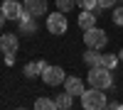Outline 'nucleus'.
<instances>
[{"instance_id":"4be33fe9","label":"nucleus","mask_w":123,"mask_h":110,"mask_svg":"<svg viewBox=\"0 0 123 110\" xmlns=\"http://www.w3.org/2000/svg\"><path fill=\"white\" fill-rule=\"evenodd\" d=\"M118 61H123V49H121V52H118Z\"/></svg>"},{"instance_id":"412c9836","label":"nucleus","mask_w":123,"mask_h":110,"mask_svg":"<svg viewBox=\"0 0 123 110\" xmlns=\"http://www.w3.org/2000/svg\"><path fill=\"white\" fill-rule=\"evenodd\" d=\"M5 20H7V17L3 15V10H0V27H3V25H5Z\"/></svg>"},{"instance_id":"dca6fc26","label":"nucleus","mask_w":123,"mask_h":110,"mask_svg":"<svg viewBox=\"0 0 123 110\" xmlns=\"http://www.w3.org/2000/svg\"><path fill=\"white\" fill-rule=\"evenodd\" d=\"M116 64H118V56H116V54H101V66H106V68L113 71Z\"/></svg>"},{"instance_id":"0eeeda50","label":"nucleus","mask_w":123,"mask_h":110,"mask_svg":"<svg viewBox=\"0 0 123 110\" xmlns=\"http://www.w3.org/2000/svg\"><path fill=\"white\" fill-rule=\"evenodd\" d=\"M17 25H20V29H17V32H22L25 37H32V34L37 32V22H35V15H30V12H22V17L17 20Z\"/></svg>"},{"instance_id":"4468645a","label":"nucleus","mask_w":123,"mask_h":110,"mask_svg":"<svg viewBox=\"0 0 123 110\" xmlns=\"http://www.w3.org/2000/svg\"><path fill=\"white\" fill-rule=\"evenodd\" d=\"M84 61L89 66H101V54H98V49H91L89 47V52H84Z\"/></svg>"},{"instance_id":"6ab92c4d","label":"nucleus","mask_w":123,"mask_h":110,"mask_svg":"<svg viewBox=\"0 0 123 110\" xmlns=\"http://www.w3.org/2000/svg\"><path fill=\"white\" fill-rule=\"evenodd\" d=\"M111 20H113V25H123V7H116L113 10V15H111Z\"/></svg>"},{"instance_id":"39448f33","label":"nucleus","mask_w":123,"mask_h":110,"mask_svg":"<svg viewBox=\"0 0 123 110\" xmlns=\"http://www.w3.org/2000/svg\"><path fill=\"white\" fill-rule=\"evenodd\" d=\"M42 78H44V83L47 86H59V83H64V68L62 66H44V71H42Z\"/></svg>"},{"instance_id":"f257e3e1","label":"nucleus","mask_w":123,"mask_h":110,"mask_svg":"<svg viewBox=\"0 0 123 110\" xmlns=\"http://www.w3.org/2000/svg\"><path fill=\"white\" fill-rule=\"evenodd\" d=\"M89 86L101 88V91L111 88V86H113V76H111V68H106V66H91V71H89Z\"/></svg>"},{"instance_id":"aec40b11","label":"nucleus","mask_w":123,"mask_h":110,"mask_svg":"<svg viewBox=\"0 0 123 110\" xmlns=\"http://www.w3.org/2000/svg\"><path fill=\"white\" fill-rule=\"evenodd\" d=\"M98 5H101V7H113L116 0H98Z\"/></svg>"},{"instance_id":"7ed1b4c3","label":"nucleus","mask_w":123,"mask_h":110,"mask_svg":"<svg viewBox=\"0 0 123 110\" xmlns=\"http://www.w3.org/2000/svg\"><path fill=\"white\" fill-rule=\"evenodd\" d=\"M84 44L91 47V49H104L108 44V37H106L104 29L91 27V29H84Z\"/></svg>"},{"instance_id":"f3484780","label":"nucleus","mask_w":123,"mask_h":110,"mask_svg":"<svg viewBox=\"0 0 123 110\" xmlns=\"http://www.w3.org/2000/svg\"><path fill=\"white\" fill-rule=\"evenodd\" d=\"M74 5H76V0H57V10H62V12H69Z\"/></svg>"},{"instance_id":"1a4fd4ad","label":"nucleus","mask_w":123,"mask_h":110,"mask_svg":"<svg viewBox=\"0 0 123 110\" xmlns=\"http://www.w3.org/2000/svg\"><path fill=\"white\" fill-rule=\"evenodd\" d=\"M64 91H69L71 95H81L84 93V83H81V78H76V76H67L64 78Z\"/></svg>"},{"instance_id":"f03ea898","label":"nucleus","mask_w":123,"mask_h":110,"mask_svg":"<svg viewBox=\"0 0 123 110\" xmlns=\"http://www.w3.org/2000/svg\"><path fill=\"white\" fill-rule=\"evenodd\" d=\"M81 105H84V110H104V108H106V95H104V91L91 86V91H84V93H81Z\"/></svg>"},{"instance_id":"ddd939ff","label":"nucleus","mask_w":123,"mask_h":110,"mask_svg":"<svg viewBox=\"0 0 123 110\" xmlns=\"http://www.w3.org/2000/svg\"><path fill=\"white\" fill-rule=\"evenodd\" d=\"M54 103H57V110H69L71 103H74V95H71L69 91H62V93L54 98Z\"/></svg>"},{"instance_id":"20e7f679","label":"nucleus","mask_w":123,"mask_h":110,"mask_svg":"<svg viewBox=\"0 0 123 110\" xmlns=\"http://www.w3.org/2000/svg\"><path fill=\"white\" fill-rule=\"evenodd\" d=\"M47 29H49L52 34H64L67 29H69L67 12H62V10H59V12H52V15L47 17Z\"/></svg>"},{"instance_id":"6e6552de","label":"nucleus","mask_w":123,"mask_h":110,"mask_svg":"<svg viewBox=\"0 0 123 110\" xmlns=\"http://www.w3.org/2000/svg\"><path fill=\"white\" fill-rule=\"evenodd\" d=\"M25 12L35 15V17H42L47 12V0H25Z\"/></svg>"},{"instance_id":"f8f14e48","label":"nucleus","mask_w":123,"mask_h":110,"mask_svg":"<svg viewBox=\"0 0 123 110\" xmlns=\"http://www.w3.org/2000/svg\"><path fill=\"white\" fill-rule=\"evenodd\" d=\"M44 66H47V61H30V64L25 66V76H27V78H35V76H42V71H44Z\"/></svg>"},{"instance_id":"2eb2a0df","label":"nucleus","mask_w":123,"mask_h":110,"mask_svg":"<svg viewBox=\"0 0 123 110\" xmlns=\"http://www.w3.org/2000/svg\"><path fill=\"white\" fill-rule=\"evenodd\" d=\"M35 108H37V110H57V103L49 100V98H37V100H35Z\"/></svg>"},{"instance_id":"9b49d317","label":"nucleus","mask_w":123,"mask_h":110,"mask_svg":"<svg viewBox=\"0 0 123 110\" xmlns=\"http://www.w3.org/2000/svg\"><path fill=\"white\" fill-rule=\"evenodd\" d=\"M17 37L15 34H3L0 37V49H3V54H15L17 52Z\"/></svg>"},{"instance_id":"a211bd4d","label":"nucleus","mask_w":123,"mask_h":110,"mask_svg":"<svg viewBox=\"0 0 123 110\" xmlns=\"http://www.w3.org/2000/svg\"><path fill=\"white\" fill-rule=\"evenodd\" d=\"M76 5H79L81 10H94V7L98 5V0H76Z\"/></svg>"},{"instance_id":"9d476101","label":"nucleus","mask_w":123,"mask_h":110,"mask_svg":"<svg viewBox=\"0 0 123 110\" xmlns=\"http://www.w3.org/2000/svg\"><path fill=\"white\" fill-rule=\"evenodd\" d=\"M96 12L94 10H81L79 12V27L81 29H91V27H96Z\"/></svg>"},{"instance_id":"423d86ee","label":"nucleus","mask_w":123,"mask_h":110,"mask_svg":"<svg viewBox=\"0 0 123 110\" xmlns=\"http://www.w3.org/2000/svg\"><path fill=\"white\" fill-rule=\"evenodd\" d=\"M0 10H3V15H5L7 20H20L22 12H25V7L20 5L17 0H5V3L0 5Z\"/></svg>"}]
</instances>
